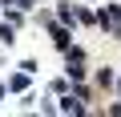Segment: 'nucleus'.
Listing matches in <instances>:
<instances>
[{
	"instance_id": "nucleus-1",
	"label": "nucleus",
	"mask_w": 121,
	"mask_h": 117,
	"mask_svg": "<svg viewBox=\"0 0 121 117\" xmlns=\"http://www.w3.org/2000/svg\"><path fill=\"white\" fill-rule=\"evenodd\" d=\"M60 109H65V113H81V105H77L73 97H65V101H60Z\"/></svg>"
}]
</instances>
